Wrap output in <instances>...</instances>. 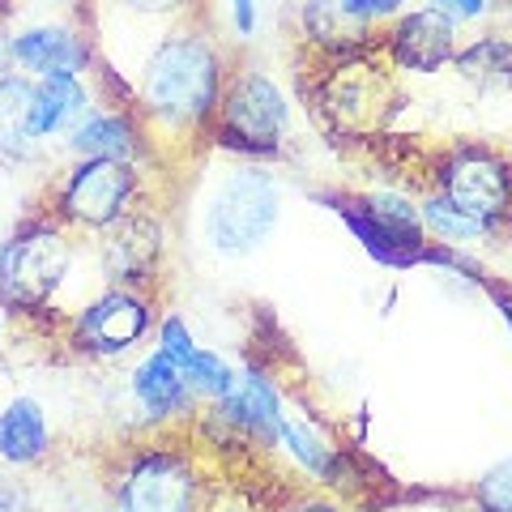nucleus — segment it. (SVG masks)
Here are the masks:
<instances>
[{
	"label": "nucleus",
	"instance_id": "nucleus-9",
	"mask_svg": "<svg viewBox=\"0 0 512 512\" xmlns=\"http://www.w3.org/2000/svg\"><path fill=\"white\" fill-rule=\"evenodd\" d=\"M154 329V295L146 286H107L90 295L64 325V342L82 359H120Z\"/></svg>",
	"mask_w": 512,
	"mask_h": 512
},
{
	"label": "nucleus",
	"instance_id": "nucleus-28",
	"mask_svg": "<svg viewBox=\"0 0 512 512\" xmlns=\"http://www.w3.org/2000/svg\"><path fill=\"white\" fill-rule=\"evenodd\" d=\"M342 9H346V13H355L359 22L376 26V22L397 18V13L406 9V0H342Z\"/></svg>",
	"mask_w": 512,
	"mask_h": 512
},
{
	"label": "nucleus",
	"instance_id": "nucleus-17",
	"mask_svg": "<svg viewBox=\"0 0 512 512\" xmlns=\"http://www.w3.org/2000/svg\"><path fill=\"white\" fill-rule=\"evenodd\" d=\"M329 210L346 222V231L359 239V248L372 261L389 265V269H410V265H431V239H402L393 231H384L380 222L363 210L359 192H325Z\"/></svg>",
	"mask_w": 512,
	"mask_h": 512
},
{
	"label": "nucleus",
	"instance_id": "nucleus-12",
	"mask_svg": "<svg viewBox=\"0 0 512 512\" xmlns=\"http://www.w3.org/2000/svg\"><path fill=\"white\" fill-rule=\"evenodd\" d=\"M380 56L389 69L402 73H440L457 56V26L431 5L397 13L393 26L380 35Z\"/></svg>",
	"mask_w": 512,
	"mask_h": 512
},
{
	"label": "nucleus",
	"instance_id": "nucleus-7",
	"mask_svg": "<svg viewBox=\"0 0 512 512\" xmlns=\"http://www.w3.org/2000/svg\"><path fill=\"white\" fill-rule=\"evenodd\" d=\"M146 197V171L141 163H116V158H77L60 171L52 188V210L73 235H99L133 214Z\"/></svg>",
	"mask_w": 512,
	"mask_h": 512
},
{
	"label": "nucleus",
	"instance_id": "nucleus-11",
	"mask_svg": "<svg viewBox=\"0 0 512 512\" xmlns=\"http://www.w3.org/2000/svg\"><path fill=\"white\" fill-rule=\"evenodd\" d=\"M99 239V269L111 286H146L158 274V261H163V218L146 205H137L133 214H124L116 227H107L94 235Z\"/></svg>",
	"mask_w": 512,
	"mask_h": 512
},
{
	"label": "nucleus",
	"instance_id": "nucleus-18",
	"mask_svg": "<svg viewBox=\"0 0 512 512\" xmlns=\"http://www.w3.org/2000/svg\"><path fill=\"white\" fill-rule=\"evenodd\" d=\"M158 350L171 355V363L184 372L188 389L201 397V402H218L222 393L235 384V367L218 355V350L197 346V338L188 333V325L180 316H163L158 320Z\"/></svg>",
	"mask_w": 512,
	"mask_h": 512
},
{
	"label": "nucleus",
	"instance_id": "nucleus-27",
	"mask_svg": "<svg viewBox=\"0 0 512 512\" xmlns=\"http://www.w3.org/2000/svg\"><path fill=\"white\" fill-rule=\"evenodd\" d=\"M0 512H35V491H30L18 470L0 474Z\"/></svg>",
	"mask_w": 512,
	"mask_h": 512
},
{
	"label": "nucleus",
	"instance_id": "nucleus-15",
	"mask_svg": "<svg viewBox=\"0 0 512 512\" xmlns=\"http://www.w3.org/2000/svg\"><path fill=\"white\" fill-rule=\"evenodd\" d=\"M9 64L26 77H47V73H86L94 64V52L86 35H77L73 26H26L18 35L5 39Z\"/></svg>",
	"mask_w": 512,
	"mask_h": 512
},
{
	"label": "nucleus",
	"instance_id": "nucleus-22",
	"mask_svg": "<svg viewBox=\"0 0 512 512\" xmlns=\"http://www.w3.org/2000/svg\"><path fill=\"white\" fill-rule=\"evenodd\" d=\"M303 39L316 47L320 60H333L372 47V26L346 13L342 0H312L303 5Z\"/></svg>",
	"mask_w": 512,
	"mask_h": 512
},
{
	"label": "nucleus",
	"instance_id": "nucleus-23",
	"mask_svg": "<svg viewBox=\"0 0 512 512\" xmlns=\"http://www.w3.org/2000/svg\"><path fill=\"white\" fill-rule=\"evenodd\" d=\"M453 69L466 77V82L483 86V90H504L512 86V39L504 35H483L470 47H457Z\"/></svg>",
	"mask_w": 512,
	"mask_h": 512
},
{
	"label": "nucleus",
	"instance_id": "nucleus-4",
	"mask_svg": "<svg viewBox=\"0 0 512 512\" xmlns=\"http://www.w3.org/2000/svg\"><path fill=\"white\" fill-rule=\"evenodd\" d=\"M291 137V99L256 64L231 69L210 124V141L235 158H278Z\"/></svg>",
	"mask_w": 512,
	"mask_h": 512
},
{
	"label": "nucleus",
	"instance_id": "nucleus-26",
	"mask_svg": "<svg viewBox=\"0 0 512 512\" xmlns=\"http://www.w3.org/2000/svg\"><path fill=\"white\" fill-rule=\"evenodd\" d=\"M274 512H346V504H338L333 495H320V491H291L274 504Z\"/></svg>",
	"mask_w": 512,
	"mask_h": 512
},
{
	"label": "nucleus",
	"instance_id": "nucleus-5",
	"mask_svg": "<svg viewBox=\"0 0 512 512\" xmlns=\"http://www.w3.org/2000/svg\"><path fill=\"white\" fill-rule=\"evenodd\" d=\"M111 504L116 512H205L210 491L180 440H150L128 448L111 474Z\"/></svg>",
	"mask_w": 512,
	"mask_h": 512
},
{
	"label": "nucleus",
	"instance_id": "nucleus-1",
	"mask_svg": "<svg viewBox=\"0 0 512 512\" xmlns=\"http://www.w3.org/2000/svg\"><path fill=\"white\" fill-rule=\"evenodd\" d=\"M227 73H231L227 56H222L210 30L184 26L158 39L141 56L137 90H133V111L141 128H146L150 146H158V141H188V137L210 141V124Z\"/></svg>",
	"mask_w": 512,
	"mask_h": 512
},
{
	"label": "nucleus",
	"instance_id": "nucleus-19",
	"mask_svg": "<svg viewBox=\"0 0 512 512\" xmlns=\"http://www.w3.org/2000/svg\"><path fill=\"white\" fill-rule=\"evenodd\" d=\"M52 457V419L39 397H13L0 410V461L9 470H35Z\"/></svg>",
	"mask_w": 512,
	"mask_h": 512
},
{
	"label": "nucleus",
	"instance_id": "nucleus-25",
	"mask_svg": "<svg viewBox=\"0 0 512 512\" xmlns=\"http://www.w3.org/2000/svg\"><path fill=\"white\" fill-rule=\"evenodd\" d=\"M478 512H512V457L495 461V466L470 487Z\"/></svg>",
	"mask_w": 512,
	"mask_h": 512
},
{
	"label": "nucleus",
	"instance_id": "nucleus-21",
	"mask_svg": "<svg viewBox=\"0 0 512 512\" xmlns=\"http://www.w3.org/2000/svg\"><path fill=\"white\" fill-rule=\"evenodd\" d=\"M30 111H35V77L18 69L0 73V158L5 163H30L39 150L30 133Z\"/></svg>",
	"mask_w": 512,
	"mask_h": 512
},
{
	"label": "nucleus",
	"instance_id": "nucleus-20",
	"mask_svg": "<svg viewBox=\"0 0 512 512\" xmlns=\"http://www.w3.org/2000/svg\"><path fill=\"white\" fill-rule=\"evenodd\" d=\"M90 111V90L82 73H47L35 77V111H30V133L35 141L69 137Z\"/></svg>",
	"mask_w": 512,
	"mask_h": 512
},
{
	"label": "nucleus",
	"instance_id": "nucleus-32",
	"mask_svg": "<svg viewBox=\"0 0 512 512\" xmlns=\"http://www.w3.org/2000/svg\"><path fill=\"white\" fill-rule=\"evenodd\" d=\"M487 291L495 295V308H500V316H504V325H508V333H512V291H504V286H495V282H483Z\"/></svg>",
	"mask_w": 512,
	"mask_h": 512
},
{
	"label": "nucleus",
	"instance_id": "nucleus-16",
	"mask_svg": "<svg viewBox=\"0 0 512 512\" xmlns=\"http://www.w3.org/2000/svg\"><path fill=\"white\" fill-rule=\"evenodd\" d=\"M278 448L291 453L295 466L308 474V483H320V487H342V474L350 466L346 448L329 436L325 427H320L316 414L299 410L286 402V414H282V440Z\"/></svg>",
	"mask_w": 512,
	"mask_h": 512
},
{
	"label": "nucleus",
	"instance_id": "nucleus-24",
	"mask_svg": "<svg viewBox=\"0 0 512 512\" xmlns=\"http://www.w3.org/2000/svg\"><path fill=\"white\" fill-rule=\"evenodd\" d=\"M419 218H423L427 239L440 244V248H474V244H483V239L495 235L491 227H483V222H474L461 210H453V205H448L444 197H436V192H423L419 197Z\"/></svg>",
	"mask_w": 512,
	"mask_h": 512
},
{
	"label": "nucleus",
	"instance_id": "nucleus-31",
	"mask_svg": "<svg viewBox=\"0 0 512 512\" xmlns=\"http://www.w3.org/2000/svg\"><path fill=\"white\" fill-rule=\"evenodd\" d=\"M231 5V26L239 39H252L256 35V0H227Z\"/></svg>",
	"mask_w": 512,
	"mask_h": 512
},
{
	"label": "nucleus",
	"instance_id": "nucleus-10",
	"mask_svg": "<svg viewBox=\"0 0 512 512\" xmlns=\"http://www.w3.org/2000/svg\"><path fill=\"white\" fill-rule=\"evenodd\" d=\"M282 414H286V397L278 389V380L261 363L235 367V384L214 402V419L235 440H248L256 448H278Z\"/></svg>",
	"mask_w": 512,
	"mask_h": 512
},
{
	"label": "nucleus",
	"instance_id": "nucleus-8",
	"mask_svg": "<svg viewBox=\"0 0 512 512\" xmlns=\"http://www.w3.org/2000/svg\"><path fill=\"white\" fill-rule=\"evenodd\" d=\"M431 192L466 218L500 231L512 218V154L487 141H457L431 171Z\"/></svg>",
	"mask_w": 512,
	"mask_h": 512
},
{
	"label": "nucleus",
	"instance_id": "nucleus-3",
	"mask_svg": "<svg viewBox=\"0 0 512 512\" xmlns=\"http://www.w3.org/2000/svg\"><path fill=\"white\" fill-rule=\"evenodd\" d=\"M278 218H282L278 175L256 163H235L205 192L201 235L218 256H248L274 235Z\"/></svg>",
	"mask_w": 512,
	"mask_h": 512
},
{
	"label": "nucleus",
	"instance_id": "nucleus-29",
	"mask_svg": "<svg viewBox=\"0 0 512 512\" xmlns=\"http://www.w3.org/2000/svg\"><path fill=\"white\" fill-rule=\"evenodd\" d=\"M431 9H440L448 22H478L491 13V0H431Z\"/></svg>",
	"mask_w": 512,
	"mask_h": 512
},
{
	"label": "nucleus",
	"instance_id": "nucleus-13",
	"mask_svg": "<svg viewBox=\"0 0 512 512\" xmlns=\"http://www.w3.org/2000/svg\"><path fill=\"white\" fill-rule=\"evenodd\" d=\"M128 393H133V402L146 410V419L154 427L192 423V419H197V406H201V397L188 389L184 372L158 346L133 367V372H128Z\"/></svg>",
	"mask_w": 512,
	"mask_h": 512
},
{
	"label": "nucleus",
	"instance_id": "nucleus-6",
	"mask_svg": "<svg viewBox=\"0 0 512 512\" xmlns=\"http://www.w3.org/2000/svg\"><path fill=\"white\" fill-rule=\"evenodd\" d=\"M393 99H397V90H393V77H389V64H384L380 47H376V56H367V47H363V52L325 60V69L312 82V103H316L320 124L333 137H350V141L376 137L389 124Z\"/></svg>",
	"mask_w": 512,
	"mask_h": 512
},
{
	"label": "nucleus",
	"instance_id": "nucleus-33",
	"mask_svg": "<svg viewBox=\"0 0 512 512\" xmlns=\"http://www.w3.org/2000/svg\"><path fill=\"white\" fill-rule=\"evenodd\" d=\"M5 9H9V0H0V13H5Z\"/></svg>",
	"mask_w": 512,
	"mask_h": 512
},
{
	"label": "nucleus",
	"instance_id": "nucleus-2",
	"mask_svg": "<svg viewBox=\"0 0 512 512\" xmlns=\"http://www.w3.org/2000/svg\"><path fill=\"white\" fill-rule=\"evenodd\" d=\"M77 265V239L43 210L0 244V308L13 320H35L56 303Z\"/></svg>",
	"mask_w": 512,
	"mask_h": 512
},
{
	"label": "nucleus",
	"instance_id": "nucleus-30",
	"mask_svg": "<svg viewBox=\"0 0 512 512\" xmlns=\"http://www.w3.org/2000/svg\"><path fill=\"white\" fill-rule=\"evenodd\" d=\"M188 5L192 0H120V9L133 13V18H175Z\"/></svg>",
	"mask_w": 512,
	"mask_h": 512
},
{
	"label": "nucleus",
	"instance_id": "nucleus-14",
	"mask_svg": "<svg viewBox=\"0 0 512 512\" xmlns=\"http://www.w3.org/2000/svg\"><path fill=\"white\" fill-rule=\"evenodd\" d=\"M73 158H116V163H146L150 137L133 107H90L82 124L64 137Z\"/></svg>",
	"mask_w": 512,
	"mask_h": 512
}]
</instances>
